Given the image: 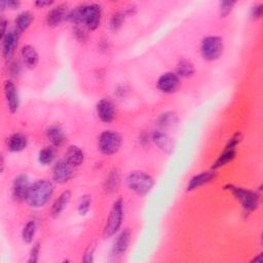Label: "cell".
Segmentation results:
<instances>
[{"label": "cell", "instance_id": "obj_19", "mask_svg": "<svg viewBox=\"0 0 263 263\" xmlns=\"http://www.w3.org/2000/svg\"><path fill=\"white\" fill-rule=\"evenodd\" d=\"M21 58H22L23 65L29 69L35 68L39 62L38 52L36 51L35 47L30 44H26L22 47Z\"/></svg>", "mask_w": 263, "mask_h": 263}, {"label": "cell", "instance_id": "obj_11", "mask_svg": "<svg viewBox=\"0 0 263 263\" xmlns=\"http://www.w3.org/2000/svg\"><path fill=\"white\" fill-rule=\"evenodd\" d=\"M180 85V78L175 72H165L161 74L156 82L157 88L164 93L175 92Z\"/></svg>", "mask_w": 263, "mask_h": 263}, {"label": "cell", "instance_id": "obj_15", "mask_svg": "<svg viewBox=\"0 0 263 263\" xmlns=\"http://www.w3.org/2000/svg\"><path fill=\"white\" fill-rule=\"evenodd\" d=\"M130 236L132 233L128 228H124L120 231V233L115 238L111 249V256L113 258H120L125 253L130 241Z\"/></svg>", "mask_w": 263, "mask_h": 263}, {"label": "cell", "instance_id": "obj_37", "mask_svg": "<svg viewBox=\"0 0 263 263\" xmlns=\"http://www.w3.org/2000/svg\"><path fill=\"white\" fill-rule=\"evenodd\" d=\"M263 14V4L262 3H258L252 6L251 8V16L253 20H259L261 18Z\"/></svg>", "mask_w": 263, "mask_h": 263}, {"label": "cell", "instance_id": "obj_29", "mask_svg": "<svg viewBox=\"0 0 263 263\" xmlns=\"http://www.w3.org/2000/svg\"><path fill=\"white\" fill-rule=\"evenodd\" d=\"M36 229H37V225L35 221L30 220L26 223V225L22 230V238L26 243H31L33 241V238L36 233Z\"/></svg>", "mask_w": 263, "mask_h": 263}, {"label": "cell", "instance_id": "obj_34", "mask_svg": "<svg viewBox=\"0 0 263 263\" xmlns=\"http://www.w3.org/2000/svg\"><path fill=\"white\" fill-rule=\"evenodd\" d=\"M87 28L84 25H75L74 27V35L79 41H85L88 37Z\"/></svg>", "mask_w": 263, "mask_h": 263}, {"label": "cell", "instance_id": "obj_22", "mask_svg": "<svg viewBox=\"0 0 263 263\" xmlns=\"http://www.w3.org/2000/svg\"><path fill=\"white\" fill-rule=\"evenodd\" d=\"M64 158L72 166L76 167V166L81 165L82 162L84 161V152L80 147H78L76 145H70L65 152Z\"/></svg>", "mask_w": 263, "mask_h": 263}, {"label": "cell", "instance_id": "obj_28", "mask_svg": "<svg viewBox=\"0 0 263 263\" xmlns=\"http://www.w3.org/2000/svg\"><path fill=\"white\" fill-rule=\"evenodd\" d=\"M55 158V147L45 146L38 153V160L43 165H48L53 162Z\"/></svg>", "mask_w": 263, "mask_h": 263}, {"label": "cell", "instance_id": "obj_39", "mask_svg": "<svg viewBox=\"0 0 263 263\" xmlns=\"http://www.w3.org/2000/svg\"><path fill=\"white\" fill-rule=\"evenodd\" d=\"M22 71V66L18 62H11L9 64V73L12 76H18Z\"/></svg>", "mask_w": 263, "mask_h": 263}, {"label": "cell", "instance_id": "obj_24", "mask_svg": "<svg viewBox=\"0 0 263 263\" xmlns=\"http://www.w3.org/2000/svg\"><path fill=\"white\" fill-rule=\"evenodd\" d=\"M178 123V116L175 112H164L162 114L159 115V117L157 118V125H158V129L164 130L168 129V128H173L175 125H177Z\"/></svg>", "mask_w": 263, "mask_h": 263}, {"label": "cell", "instance_id": "obj_25", "mask_svg": "<svg viewBox=\"0 0 263 263\" xmlns=\"http://www.w3.org/2000/svg\"><path fill=\"white\" fill-rule=\"evenodd\" d=\"M33 20H34L33 14L28 10H24L16 15L14 21V26H15L14 29L21 34L30 27Z\"/></svg>", "mask_w": 263, "mask_h": 263}, {"label": "cell", "instance_id": "obj_16", "mask_svg": "<svg viewBox=\"0 0 263 263\" xmlns=\"http://www.w3.org/2000/svg\"><path fill=\"white\" fill-rule=\"evenodd\" d=\"M68 6L64 3L58 4L47 11L45 16V23L48 27H57L63 21H66V16L68 13Z\"/></svg>", "mask_w": 263, "mask_h": 263}, {"label": "cell", "instance_id": "obj_9", "mask_svg": "<svg viewBox=\"0 0 263 263\" xmlns=\"http://www.w3.org/2000/svg\"><path fill=\"white\" fill-rule=\"evenodd\" d=\"M52 181L57 184H65L71 180L74 175V166H72L65 158L59 159L52 167Z\"/></svg>", "mask_w": 263, "mask_h": 263}, {"label": "cell", "instance_id": "obj_14", "mask_svg": "<svg viewBox=\"0 0 263 263\" xmlns=\"http://www.w3.org/2000/svg\"><path fill=\"white\" fill-rule=\"evenodd\" d=\"M30 188L29 178L26 174L17 175L12 182V196L16 201H24Z\"/></svg>", "mask_w": 263, "mask_h": 263}, {"label": "cell", "instance_id": "obj_4", "mask_svg": "<svg viewBox=\"0 0 263 263\" xmlns=\"http://www.w3.org/2000/svg\"><path fill=\"white\" fill-rule=\"evenodd\" d=\"M123 220V200L122 198H117L109 212L108 219L104 226L103 235L104 237H111L115 235L121 227Z\"/></svg>", "mask_w": 263, "mask_h": 263}, {"label": "cell", "instance_id": "obj_36", "mask_svg": "<svg viewBox=\"0 0 263 263\" xmlns=\"http://www.w3.org/2000/svg\"><path fill=\"white\" fill-rule=\"evenodd\" d=\"M21 5V2L18 0H8V1H1L0 2V8H1V11H3L5 8H8V9H17Z\"/></svg>", "mask_w": 263, "mask_h": 263}, {"label": "cell", "instance_id": "obj_42", "mask_svg": "<svg viewBox=\"0 0 263 263\" xmlns=\"http://www.w3.org/2000/svg\"><path fill=\"white\" fill-rule=\"evenodd\" d=\"M8 21L2 16L1 17V37H3L8 32Z\"/></svg>", "mask_w": 263, "mask_h": 263}, {"label": "cell", "instance_id": "obj_18", "mask_svg": "<svg viewBox=\"0 0 263 263\" xmlns=\"http://www.w3.org/2000/svg\"><path fill=\"white\" fill-rule=\"evenodd\" d=\"M216 172L214 170L212 171H208V172H201L199 174L194 175L187 184V191H193L197 188H199L200 186H203L204 184L211 182L212 180H214L216 178Z\"/></svg>", "mask_w": 263, "mask_h": 263}, {"label": "cell", "instance_id": "obj_27", "mask_svg": "<svg viewBox=\"0 0 263 263\" xmlns=\"http://www.w3.org/2000/svg\"><path fill=\"white\" fill-rule=\"evenodd\" d=\"M119 183H120L119 172L114 168L109 173L108 177L106 178V181L104 184V189L108 193H113L118 189Z\"/></svg>", "mask_w": 263, "mask_h": 263}, {"label": "cell", "instance_id": "obj_6", "mask_svg": "<svg viewBox=\"0 0 263 263\" xmlns=\"http://www.w3.org/2000/svg\"><path fill=\"white\" fill-rule=\"evenodd\" d=\"M121 136L114 130H103L98 138V149L104 155L115 154L121 146Z\"/></svg>", "mask_w": 263, "mask_h": 263}, {"label": "cell", "instance_id": "obj_23", "mask_svg": "<svg viewBox=\"0 0 263 263\" xmlns=\"http://www.w3.org/2000/svg\"><path fill=\"white\" fill-rule=\"evenodd\" d=\"M70 200H71V192L69 190L63 191L51 205V209H50L51 217L52 218L59 217L63 213V211L67 208Z\"/></svg>", "mask_w": 263, "mask_h": 263}, {"label": "cell", "instance_id": "obj_43", "mask_svg": "<svg viewBox=\"0 0 263 263\" xmlns=\"http://www.w3.org/2000/svg\"><path fill=\"white\" fill-rule=\"evenodd\" d=\"M262 261H263V259H262V254L261 253L259 255H257L256 258L252 259V262H255V263H262Z\"/></svg>", "mask_w": 263, "mask_h": 263}, {"label": "cell", "instance_id": "obj_38", "mask_svg": "<svg viewBox=\"0 0 263 263\" xmlns=\"http://www.w3.org/2000/svg\"><path fill=\"white\" fill-rule=\"evenodd\" d=\"M95 250H96V247L95 245H90L87 247V249L85 250L84 252V255H83V258H82V261L85 262V263H91L93 262V254H95Z\"/></svg>", "mask_w": 263, "mask_h": 263}, {"label": "cell", "instance_id": "obj_31", "mask_svg": "<svg viewBox=\"0 0 263 263\" xmlns=\"http://www.w3.org/2000/svg\"><path fill=\"white\" fill-rule=\"evenodd\" d=\"M126 15L124 13L123 10H119V11H115L111 17H110V21H109V27H110V30L113 31V32H116L123 24L124 20H125Z\"/></svg>", "mask_w": 263, "mask_h": 263}, {"label": "cell", "instance_id": "obj_30", "mask_svg": "<svg viewBox=\"0 0 263 263\" xmlns=\"http://www.w3.org/2000/svg\"><path fill=\"white\" fill-rule=\"evenodd\" d=\"M82 15H83V4H80L68 11L66 21L74 25H82Z\"/></svg>", "mask_w": 263, "mask_h": 263}, {"label": "cell", "instance_id": "obj_21", "mask_svg": "<svg viewBox=\"0 0 263 263\" xmlns=\"http://www.w3.org/2000/svg\"><path fill=\"white\" fill-rule=\"evenodd\" d=\"M46 138L50 145L58 148L61 147L66 141V135L64 129L60 125H51L46 129Z\"/></svg>", "mask_w": 263, "mask_h": 263}, {"label": "cell", "instance_id": "obj_5", "mask_svg": "<svg viewBox=\"0 0 263 263\" xmlns=\"http://www.w3.org/2000/svg\"><path fill=\"white\" fill-rule=\"evenodd\" d=\"M224 50L223 39L216 35H210L202 38L200 42V54L203 60L213 62L218 60Z\"/></svg>", "mask_w": 263, "mask_h": 263}, {"label": "cell", "instance_id": "obj_2", "mask_svg": "<svg viewBox=\"0 0 263 263\" xmlns=\"http://www.w3.org/2000/svg\"><path fill=\"white\" fill-rule=\"evenodd\" d=\"M125 183L130 191L139 196H145L152 190L155 181L146 172L132 171L127 174Z\"/></svg>", "mask_w": 263, "mask_h": 263}, {"label": "cell", "instance_id": "obj_44", "mask_svg": "<svg viewBox=\"0 0 263 263\" xmlns=\"http://www.w3.org/2000/svg\"><path fill=\"white\" fill-rule=\"evenodd\" d=\"M4 157H3V155H1V158H0V172L1 173H3V171H4Z\"/></svg>", "mask_w": 263, "mask_h": 263}, {"label": "cell", "instance_id": "obj_3", "mask_svg": "<svg viewBox=\"0 0 263 263\" xmlns=\"http://www.w3.org/2000/svg\"><path fill=\"white\" fill-rule=\"evenodd\" d=\"M224 189L231 192L235 199L240 203L246 213H252L259 206L260 195L258 192L235 186L233 184H226Z\"/></svg>", "mask_w": 263, "mask_h": 263}, {"label": "cell", "instance_id": "obj_41", "mask_svg": "<svg viewBox=\"0 0 263 263\" xmlns=\"http://www.w3.org/2000/svg\"><path fill=\"white\" fill-rule=\"evenodd\" d=\"M53 3H54L53 1H49V0H37V1L34 2L35 6H37V7H39V8L51 6Z\"/></svg>", "mask_w": 263, "mask_h": 263}, {"label": "cell", "instance_id": "obj_32", "mask_svg": "<svg viewBox=\"0 0 263 263\" xmlns=\"http://www.w3.org/2000/svg\"><path fill=\"white\" fill-rule=\"evenodd\" d=\"M236 4V1L233 0H226V1H220L219 2V15L221 17H226L230 14V12L232 11L234 5Z\"/></svg>", "mask_w": 263, "mask_h": 263}, {"label": "cell", "instance_id": "obj_7", "mask_svg": "<svg viewBox=\"0 0 263 263\" xmlns=\"http://www.w3.org/2000/svg\"><path fill=\"white\" fill-rule=\"evenodd\" d=\"M241 141V134L239 132L235 133L227 142V144L224 147V150L222 153L218 156V158L215 160V162L212 165V170L216 171L219 167L225 165L229 161H231L235 155H236V146Z\"/></svg>", "mask_w": 263, "mask_h": 263}, {"label": "cell", "instance_id": "obj_40", "mask_svg": "<svg viewBox=\"0 0 263 263\" xmlns=\"http://www.w3.org/2000/svg\"><path fill=\"white\" fill-rule=\"evenodd\" d=\"M123 11H124V13H125L126 16H127V15H133V14H135L136 11H137V5H136L135 3H130V4H128V5L123 9Z\"/></svg>", "mask_w": 263, "mask_h": 263}, {"label": "cell", "instance_id": "obj_13", "mask_svg": "<svg viewBox=\"0 0 263 263\" xmlns=\"http://www.w3.org/2000/svg\"><path fill=\"white\" fill-rule=\"evenodd\" d=\"M96 112L98 118L105 123L113 121L116 115V110L113 102L109 99H101L96 105Z\"/></svg>", "mask_w": 263, "mask_h": 263}, {"label": "cell", "instance_id": "obj_20", "mask_svg": "<svg viewBox=\"0 0 263 263\" xmlns=\"http://www.w3.org/2000/svg\"><path fill=\"white\" fill-rule=\"evenodd\" d=\"M7 149L10 152H20L24 150L28 145V138L23 133H13L11 134L6 141Z\"/></svg>", "mask_w": 263, "mask_h": 263}, {"label": "cell", "instance_id": "obj_12", "mask_svg": "<svg viewBox=\"0 0 263 263\" xmlns=\"http://www.w3.org/2000/svg\"><path fill=\"white\" fill-rule=\"evenodd\" d=\"M18 38H20V33L15 29L9 30L3 37H1L2 54L6 61H9L12 58L17 47Z\"/></svg>", "mask_w": 263, "mask_h": 263}, {"label": "cell", "instance_id": "obj_1", "mask_svg": "<svg viewBox=\"0 0 263 263\" xmlns=\"http://www.w3.org/2000/svg\"><path fill=\"white\" fill-rule=\"evenodd\" d=\"M53 194V184L47 179H39L30 185L26 201L33 209L44 206Z\"/></svg>", "mask_w": 263, "mask_h": 263}, {"label": "cell", "instance_id": "obj_8", "mask_svg": "<svg viewBox=\"0 0 263 263\" xmlns=\"http://www.w3.org/2000/svg\"><path fill=\"white\" fill-rule=\"evenodd\" d=\"M102 18V8L98 3L83 4V15L82 25H84L88 30H96L101 23Z\"/></svg>", "mask_w": 263, "mask_h": 263}, {"label": "cell", "instance_id": "obj_33", "mask_svg": "<svg viewBox=\"0 0 263 263\" xmlns=\"http://www.w3.org/2000/svg\"><path fill=\"white\" fill-rule=\"evenodd\" d=\"M90 204H91V197L88 194H84L80 197V200L78 202V213L81 216H84L88 213L90 210Z\"/></svg>", "mask_w": 263, "mask_h": 263}, {"label": "cell", "instance_id": "obj_35", "mask_svg": "<svg viewBox=\"0 0 263 263\" xmlns=\"http://www.w3.org/2000/svg\"><path fill=\"white\" fill-rule=\"evenodd\" d=\"M39 254H40V243H39V242H35V243L32 246L31 250H30L28 262H29V263H36V262L38 261Z\"/></svg>", "mask_w": 263, "mask_h": 263}, {"label": "cell", "instance_id": "obj_26", "mask_svg": "<svg viewBox=\"0 0 263 263\" xmlns=\"http://www.w3.org/2000/svg\"><path fill=\"white\" fill-rule=\"evenodd\" d=\"M194 72H195L194 65L190 61L186 59H182L177 64L175 73L179 76V78H189L194 74Z\"/></svg>", "mask_w": 263, "mask_h": 263}, {"label": "cell", "instance_id": "obj_10", "mask_svg": "<svg viewBox=\"0 0 263 263\" xmlns=\"http://www.w3.org/2000/svg\"><path fill=\"white\" fill-rule=\"evenodd\" d=\"M3 91L9 112L12 114L16 113L20 108V96L16 85L13 83V81L6 80L3 84Z\"/></svg>", "mask_w": 263, "mask_h": 263}, {"label": "cell", "instance_id": "obj_17", "mask_svg": "<svg viewBox=\"0 0 263 263\" xmlns=\"http://www.w3.org/2000/svg\"><path fill=\"white\" fill-rule=\"evenodd\" d=\"M152 142L164 153H172L174 150V142L172 138L161 129H155L151 134Z\"/></svg>", "mask_w": 263, "mask_h": 263}]
</instances>
